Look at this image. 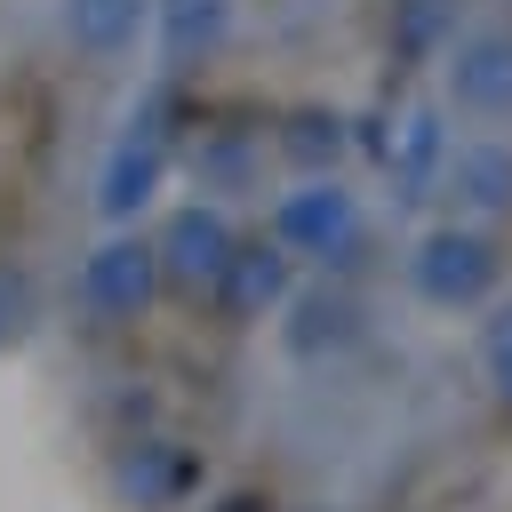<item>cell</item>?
<instances>
[{
  "label": "cell",
  "mask_w": 512,
  "mask_h": 512,
  "mask_svg": "<svg viewBox=\"0 0 512 512\" xmlns=\"http://www.w3.org/2000/svg\"><path fill=\"white\" fill-rule=\"evenodd\" d=\"M496 280H504V256H496V240L480 232V224H432L416 248H408V288L424 296V304H440V312H472V304H488L496 296Z\"/></svg>",
  "instance_id": "6da1fadb"
},
{
  "label": "cell",
  "mask_w": 512,
  "mask_h": 512,
  "mask_svg": "<svg viewBox=\"0 0 512 512\" xmlns=\"http://www.w3.org/2000/svg\"><path fill=\"white\" fill-rule=\"evenodd\" d=\"M152 8H160V56L168 64H200L232 24V0H152Z\"/></svg>",
  "instance_id": "30bf717a"
},
{
  "label": "cell",
  "mask_w": 512,
  "mask_h": 512,
  "mask_svg": "<svg viewBox=\"0 0 512 512\" xmlns=\"http://www.w3.org/2000/svg\"><path fill=\"white\" fill-rule=\"evenodd\" d=\"M152 296H160V256H152V240L112 232V240L88 248V264H80V312H88L96 328H128Z\"/></svg>",
  "instance_id": "3957f363"
},
{
  "label": "cell",
  "mask_w": 512,
  "mask_h": 512,
  "mask_svg": "<svg viewBox=\"0 0 512 512\" xmlns=\"http://www.w3.org/2000/svg\"><path fill=\"white\" fill-rule=\"evenodd\" d=\"M440 16H448L440 0H408V16H400V40H408V48H424V40L440 32Z\"/></svg>",
  "instance_id": "e0dca14e"
},
{
  "label": "cell",
  "mask_w": 512,
  "mask_h": 512,
  "mask_svg": "<svg viewBox=\"0 0 512 512\" xmlns=\"http://www.w3.org/2000/svg\"><path fill=\"white\" fill-rule=\"evenodd\" d=\"M216 304H224V320H264V312H280L288 304V248H232L224 256V272H216Z\"/></svg>",
  "instance_id": "ba28073f"
},
{
  "label": "cell",
  "mask_w": 512,
  "mask_h": 512,
  "mask_svg": "<svg viewBox=\"0 0 512 512\" xmlns=\"http://www.w3.org/2000/svg\"><path fill=\"white\" fill-rule=\"evenodd\" d=\"M440 192H448V208H456L464 224H496V216H512V144H496V136L448 144V160H440Z\"/></svg>",
  "instance_id": "52a82bcc"
},
{
  "label": "cell",
  "mask_w": 512,
  "mask_h": 512,
  "mask_svg": "<svg viewBox=\"0 0 512 512\" xmlns=\"http://www.w3.org/2000/svg\"><path fill=\"white\" fill-rule=\"evenodd\" d=\"M160 176H168V136H160V104H144V112L128 120V136L112 144L104 176H96V208H104V224H128L136 208H152Z\"/></svg>",
  "instance_id": "5b68a950"
},
{
  "label": "cell",
  "mask_w": 512,
  "mask_h": 512,
  "mask_svg": "<svg viewBox=\"0 0 512 512\" xmlns=\"http://www.w3.org/2000/svg\"><path fill=\"white\" fill-rule=\"evenodd\" d=\"M272 248L312 256V264H352V248H360V192L344 176H304L272 208Z\"/></svg>",
  "instance_id": "7a4b0ae2"
},
{
  "label": "cell",
  "mask_w": 512,
  "mask_h": 512,
  "mask_svg": "<svg viewBox=\"0 0 512 512\" xmlns=\"http://www.w3.org/2000/svg\"><path fill=\"white\" fill-rule=\"evenodd\" d=\"M480 368H488L496 400L512 408V304H496V312H488V328H480Z\"/></svg>",
  "instance_id": "9a60e30c"
},
{
  "label": "cell",
  "mask_w": 512,
  "mask_h": 512,
  "mask_svg": "<svg viewBox=\"0 0 512 512\" xmlns=\"http://www.w3.org/2000/svg\"><path fill=\"white\" fill-rule=\"evenodd\" d=\"M232 248H240V240H232V216H224L216 200L176 208V216L160 224V240H152L160 280H176V288H216V272H224V256H232Z\"/></svg>",
  "instance_id": "8992f818"
},
{
  "label": "cell",
  "mask_w": 512,
  "mask_h": 512,
  "mask_svg": "<svg viewBox=\"0 0 512 512\" xmlns=\"http://www.w3.org/2000/svg\"><path fill=\"white\" fill-rule=\"evenodd\" d=\"M144 8H152V0H72V8H64V32H72L88 56H112L120 40H136Z\"/></svg>",
  "instance_id": "4fadbf2b"
},
{
  "label": "cell",
  "mask_w": 512,
  "mask_h": 512,
  "mask_svg": "<svg viewBox=\"0 0 512 512\" xmlns=\"http://www.w3.org/2000/svg\"><path fill=\"white\" fill-rule=\"evenodd\" d=\"M112 480H120V496H136V504H168V496L192 480V464H184L168 440H136V448L120 456V472H112Z\"/></svg>",
  "instance_id": "7c38bea8"
},
{
  "label": "cell",
  "mask_w": 512,
  "mask_h": 512,
  "mask_svg": "<svg viewBox=\"0 0 512 512\" xmlns=\"http://www.w3.org/2000/svg\"><path fill=\"white\" fill-rule=\"evenodd\" d=\"M280 152H288L304 176H328L336 152H344V120H336V112H296V120L280 128Z\"/></svg>",
  "instance_id": "5bb4252c"
},
{
  "label": "cell",
  "mask_w": 512,
  "mask_h": 512,
  "mask_svg": "<svg viewBox=\"0 0 512 512\" xmlns=\"http://www.w3.org/2000/svg\"><path fill=\"white\" fill-rule=\"evenodd\" d=\"M32 328V288H24V272H0V344H16Z\"/></svg>",
  "instance_id": "2e32d148"
},
{
  "label": "cell",
  "mask_w": 512,
  "mask_h": 512,
  "mask_svg": "<svg viewBox=\"0 0 512 512\" xmlns=\"http://www.w3.org/2000/svg\"><path fill=\"white\" fill-rule=\"evenodd\" d=\"M448 104L464 120H512V32L504 24H480L448 48V72H440Z\"/></svg>",
  "instance_id": "277c9868"
},
{
  "label": "cell",
  "mask_w": 512,
  "mask_h": 512,
  "mask_svg": "<svg viewBox=\"0 0 512 512\" xmlns=\"http://www.w3.org/2000/svg\"><path fill=\"white\" fill-rule=\"evenodd\" d=\"M440 160H448V128H440V112L424 104V112H408V120H400V152H392L400 200H424V184L440 176Z\"/></svg>",
  "instance_id": "8fae6325"
},
{
  "label": "cell",
  "mask_w": 512,
  "mask_h": 512,
  "mask_svg": "<svg viewBox=\"0 0 512 512\" xmlns=\"http://www.w3.org/2000/svg\"><path fill=\"white\" fill-rule=\"evenodd\" d=\"M288 352L296 360H320V352H344L352 336H360V304L352 296H336V288H304V296H288Z\"/></svg>",
  "instance_id": "9c48e42d"
}]
</instances>
